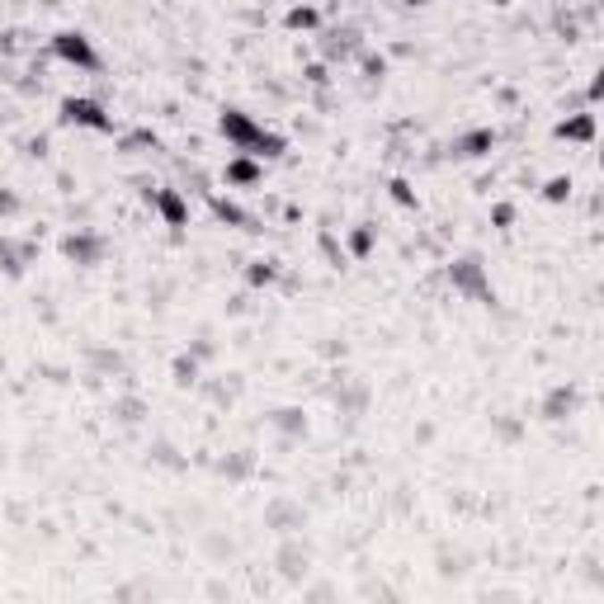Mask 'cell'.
<instances>
[{"mask_svg": "<svg viewBox=\"0 0 604 604\" xmlns=\"http://www.w3.org/2000/svg\"><path fill=\"white\" fill-rule=\"evenodd\" d=\"M264 421H270V430L283 434V449H293L302 434H307V411H302V407H274Z\"/></svg>", "mask_w": 604, "mask_h": 604, "instance_id": "13", "label": "cell"}, {"mask_svg": "<svg viewBox=\"0 0 604 604\" xmlns=\"http://www.w3.org/2000/svg\"><path fill=\"white\" fill-rule=\"evenodd\" d=\"M302 80H307V86H316V90H326V86H331V71L316 62V66H307V71H302Z\"/></svg>", "mask_w": 604, "mask_h": 604, "instance_id": "35", "label": "cell"}, {"mask_svg": "<svg viewBox=\"0 0 604 604\" xmlns=\"http://www.w3.org/2000/svg\"><path fill=\"white\" fill-rule=\"evenodd\" d=\"M20 213V194L14 189H0V217H14Z\"/></svg>", "mask_w": 604, "mask_h": 604, "instance_id": "37", "label": "cell"}, {"mask_svg": "<svg viewBox=\"0 0 604 604\" xmlns=\"http://www.w3.org/2000/svg\"><path fill=\"white\" fill-rule=\"evenodd\" d=\"M496 151V128H467L449 142V156L453 161H482Z\"/></svg>", "mask_w": 604, "mask_h": 604, "instance_id": "11", "label": "cell"}, {"mask_svg": "<svg viewBox=\"0 0 604 604\" xmlns=\"http://www.w3.org/2000/svg\"><path fill=\"white\" fill-rule=\"evenodd\" d=\"M264 529H274L279 539L283 533H302L307 529V506L293 496H270L264 500Z\"/></svg>", "mask_w": 604, "mask_h": 604, "instance_id": "7", "label": "cell"}, {"mask_svg": "<svg viewBox=\"0 0 604 604\" xmlns=\"http://www.w3.org/2000/svg\"><path fill=\"white\" fill-rule=\"evenodd\" d=\"M543 198L548 204H566V198H572V175H552L543 184Z\"/></svg>", "mask_w": 604, "mask_h": 604, "instance_id": "32", "label": "cell"}, {"mask_svg": "<svg viewBox=\"0 0 604 604\" xmlns=\"http://www.w3.org/2000/svg\"><path fill=\"white\" fill-rule=\"evenodd\" d=\"M274 566L283 581H302L312 572V543L302 539V533H283L279 548H274Z\"/></svg>", "mask_w": 604, "mask_h": 604, "instance_id": "6", "label": "cell"}, {"mask_svg": "<svg viewBox=\"0 0 604 604\" xmlns=\"http://www.w3.org/2000/svg\"><path fill=\"white\" fill-rule=\"evenodd\" d=\"M359 71H364V86L373 90V86H382V76H388V57H382V53H368V47H359Z\"/></svg>", "mask_w": 604, "mask_h": 604, "instance_id": "22", "label": "cell"}, {"mask_svg": "<svg viewBox=\"0 0 604 604\" xmlns=\"http://www.w3.org/2000/svg\"><path fill=\"white\" fill-rule=\"evenodd\" d=\"M189 355L198 359V364H204V359H213L217 355V345H213V331L204 326V331H198V340H189Z\"/></svg>", "mask_w": 604, "mask_h": 604, "instance_id": "33", "label": "cell"}, {"mask_svg": "<svg viewBox=\"0 0 604 604\" xmlns=\"http://www.w3.org/2000/svg\"><path fill=\"white\" fill-rule=\"evenodd\" d=\"M53 57L66 62V66H76V71H99V66H105V62H99V53H95V43L80 29L53 33Z\"/></svg>", "mask_w": 604, "mask_h": 604, "instance_id": "4", "label": "cell"}, {"mask_svg": "<svg viewBox=\"0 0 604 604\" xmlns=\"http://www.w3.org/2000/svg\"><path fill=\"white\" fill-rule=\"evenodd\" d=\"M552 138H558V142H581V147H591V142H595V113H591V109L566 113V119L552 128Z\"/></svg>", "mask_w": 604, "mask_h": 604, "instance_id": "16", "label": "cell"}, {"mask_svg": "<svg viewBox=\"0 0 604 604\" xmlns=\"http://www.w3.org/2000/svg\"><path fill=\"white\" fill-rule=\"evenodd\" d=\"M491 222H496L500 231H506V227L515 222V204H496V208H491Z\"/></svg>", "mask_w": 604, "mask_h": 604, "instance_id": "36", "label": "cell"}, {"mask_svg": "<svg viewBox=\"0 0 604 604\" xmlns=\"http://www.w3.org/2000/svg\"><path fill=\"white\" fill-rule=\"evenodd\" d=\"M434 562H440V576L449 581V576H463L467 572V552H458V548H440V558H434Z\"/></svg>", "mask_w": 604, "mask_h": 604, "instance_id": "28", "label": "cell"}, {"mask_svg": "<svg viewBox=\"0 0 604 604\" xmlns=\"http://www.w3.org/2000/svg\"><path fill=\"white\" fill-rule=\"evenodd\" d=\"M316 246H322V256L335 264V270H345V250L335 246V237H331V231H322V241H316Z\"/></svg>", "mask_w": 604, "mask_h": 604, "instance_id": "34", "label": "cell"}, {"mask_svg": "<svg viewBox=\"0 0 604 604\" xmlns=\"http://www.w3.org/2000/svg\"><path fill=\"white\" fill-rule=\"evenodd\" d=\"M491 430H496L506 444H519V434H524V421H519V415H496Z\"/></svg>", "mask_w": 604, "mask_h": 604, "instance_id": "31", "label": "cell"}, {"mask_svg": "<svg viewBox=\"0 0 604 604\" xmlns=\"http://www.w3.org/2000/svg\"><path fill=\"white\" fill-rule=\"evenodd\" d=\"M208 204H213V217H217V222H227V227H250V213H246V208H237L231 198L213 194Z\"/></svg>", "mask_w": 604, "mask_h": 604, "instance_id": "24", "label": "cell"}, {"mask_svg": "<svg viewBox=\"0 0 604 604\" xmlns=\"http://www.w3.org/2000/svg\"><path fill=\"white\" fill-rule=\"evenodd\" d=\"M198 548H204V558H208V562H217V566H222V562L231 558V552H237V543H231L227 533H213V529L204 533V539H198Z\"/></svg>", "mask_w": 604, "mask_h": 604, "instance_id": "25", "label": "cell"}, {"mask_svg": "<svg viewBox=\"0 0 604 604\" xmlns=\"http://www.w3.org/2000/svg\"><path fill=\"white\" fill-rule=\"evenodd\" d=\"M57 119L66 128H90V132H113V113L99 105V99H86V95H66L62 99V113Z\"/></svg>", "mask_w": 604, "mask_h": 604, "instance_id": "3", "label": "cell"}, {"mask_svg": "<svg viewBox=\"0 0 604 604\" xmlns=\"http://www.w3.org/2000/svg\"><path fill=\"white\" fill-rule=\"evenodd\" d=\"M388 194H392V204H401V208H415V204H421V198H415V189H411V180H401V175L388 180Z\"/></svg>", "mask_w": 604, "mask_h": 604, "instance_id": "30", "label": "cell"}, {"mask_svg": "<svg viewBox=\"0 0 604 604\" xmlns=\"http://www.w3.org/2000/svg\"><path fill=\"white\" fill-rule=\"evenodd\" d=\"M147 147H151V151L161 147V138H156V132H147V128H142V132H128V138L119 142L123 156H138V151H147Z\"/></svg>", "mask_w": 604, "mask_h": 604, "instance_id": "29", "label": "cell"}, {"mask_svg": "<svg viewBox=\"0 0 604 604\" xmlns=\"http://www.w3.org/2000/svg\"><path fill=\"white\" fill-rule=\"evenodd\" d=\"M576 411H581V388L576 382H552V388L543 392V401H539V421H548V425L572 421Z\"/></svg>", "mask_w": 604, "mask_h": 604, "instance_id": "8", "label": "cell"}, {"mask_svg": "<svg viewBox=\"0 0 604 604\" xmlns=\"http://www.w3.org/2000/svg\"><path fill=\"white\" fill-rule=\"evenodd\" d=\"M151 463L156 467H165V473H189V458H184V453L175 449V444H165V440H151Z\"/></svg>", "mask_w": 604, "mask_h": 604, "instance_id": "20", "label": "cell"}, {"mask_svg": "<svg viewBox=\"0 0 604 604\" xmlns=\"http://www.w3.org/2000/svg\"><path fill=\"white\" fill-rule=\"evenodd\" d=\"M0 364H5V359H0Z\"/></svg>", "mask_w": 604, "mask_h": 604, "instance_id": "41", "label": "cell"}, {"mask_svg": "<svg viewBox=\"0 0 604 604\" xmlns=\"http://www.w3.org/2000/svg\"><path fill=\"white\" fill-rule=\"evenodd\" d=\"M29 156H47V138H33L29 142Z\"/></svg>", "mask_w": 604, "mask_h": 604, "instance_id": "39", "label": "cell"}, {"mask_svg": "<svg viewBox=\"0 0 604 604\" xmlns=\"http://www.w3.org/2000/svg\"><path fill=\"white\" fill-rule=\"evenodd\" d=\"M198 373H204V364H198L189 349H184V355H175V364H171V382H175V388H198V382H204Z\"/></svg>", "mask_w": 604, "mask_h": 604, "instance_id": "21", "label": "cell"}, {"mask_svg": "<svg viewBox=\"0 0 604 604\" xmlns=\"http://www.w3.org/2000/svg\"><path fill=\"white\" fill-rule=\"evenodd\" d=\"M62 256L80 264V270H90V264H105L109 256V237H99L95 227H76V231H66L62 237Z\"/></svg>", "mask_w": 604, "mask_h": 604, "instance_id": "5", "label": "cell"}, {"mask_svg": "<svg viewBox=\"0 0 604 604\" xmlns=\"http://www.w3.org/2000/svg\"><path fill=\"white\" fill-rule=\"evenodd\" d=\"M217 473H222L227 482L256 477V449H237V453H227V458H217Z\"/></svg>", "mask_w": 604, "mask_h": 604, "instance_id": "19", "label": "cell"}, {"mask_svg": "<svg viewBox=\"0 0 604 604\" xmlns=\"http://www.w3.org/2000/svg\"><path fill=\"white\" fill-rule=\"evenodd\" d=\"M279 260H250L246 264V283L250 289H270V283H279Z\"/></svg>", "mask_w": 604, "mask_h": 604, "instance_id": "23", "label": "cell"}, {"mask_svg": "<svg viewBox=\"0 0 604 604\" xmlns=\"http://www.w3.org/2000/svg\"><path fill=\"white\" fill-rule=\"evenodd\" d=\"M373 241H378V227L373 222H359L355 231H349V256L368 260V256H373Z\"/></svg>", "mask_w": 604, "mask_h": 604, "instance_id": "27", "label": "cell"}, {"mask_svg": "<svg viewBox=\"0 0 604 604\" xmlns=\"http://www.w3.org/2000/svg\"><path fill=\"white\" fill-rule=\"evenodd\" d=\"M264 180V161L246 156V151H237V156L227 161V184H241V189H250V184Z\"/></svg>", "mask_w": 604, "mask_h": 604, "instance_id": "18", "label": "cell"}, {"mask_svg": "<svg viewBox=\"0 0 604 604\" xmlns=\"http://www.w3.org/2000/svg\"><path fill=\"white\" fill-rule=\"evenodd\" d=\"M33 256H38V246L33 241H14V237H0V270H5L10 279H20L29 264H33Z\"/></svg>", "mask_w": 604, "mask_h": 604, "instance_id": "14", "label": "cell"}, {"mask_svg": "<svg viewBox=\"0 0 604 604\" xmlns=\"http://www.w3.org/2000/svg\"><path fill=\"white\" fill-rule=\"evenodd\" d=\"M491 5H510V0H491Z\"/></svg>", "mask_w": 604, "mask_h": 604, "instance_id": "40", "label": "cell"}, {"mask_svg": "<svg viewBox=\"0 0 604 604\" xmlns=\"http://www.w3.org/2000/svg\"><path fill=\"white\" fill-rule=\"evenodd\" d=\"M217 132L227 138L231 151H246V156H256V161H279L283 151H289V142H283L279 132L256 123L246 109H222L217 113Z\"/></svg>", "mask_w": 604, "mask_h": 604, "instance_id": "1", "label": "cell"}, {"mask_svg": "<svg viewBox=\"0 0 604 604\" xmlns=\"http://www.w3.org/2000/svg\"><path fill=\"white\" fill-rule=\"evenodd\" d=\"M246 307H250V298H246V293H237V298H231V302H227V316H241Z\"/></svg>", "mask_w": 604, "mask_h": 604, "instance_id": "38", "label": "cell"}, {"mask_svg": "<svg viewBox=\"0 0 604 604\" xmlns=\"http://www.w3.org/2000/svg\"><path fill=\"white\" fill-rule=\"evenodd\" d=\"M147 204L161 213V222L165 227H184L189 222V198H184V189H147Z\"/></svg>", "mask_w": 604, "mask_h": 604, "instance_id": "12", "label": "cell"}, {"mask_svg": "<svg viewBox=\"0 0 604 604\" xmlns=\"http://www.w3.org/2000/svg\"><path fill=\"white\" fill-rule=\"evenodd\" d=\"M86 364H90V382L128 373V359L119 355V349H109V345H86Z\"/></svg>", "mask_w": 604, "mask_h": 604, "instance_id": "15", "label": "cell"}, {"mask_svg": "<svg viewBox=\"0 0 604 604\" xmlns=\"http://www.w3.org/2000/svg\"><path fill=\"white\" fill-rule=\"evenodd\" d=\"M331 401H335V411H340V415L359 421V415L368 411V401H373V388H368L364 378H345V373H340V388L331 392Z\"/></svg>", "mask_w": 604, "mask_h": 604, "instance_id": "10", "label": "cell"}, {"mask_svg": "<svg viewBox=\"0 0 604 604\" xmlns=\"http://www.w3.org/2000/svg\"><path fill=\"white\" fill-rule=\"evenodd\" d=\"M449 289L467 298V302H482V307H491L496 302V289H491V274H486V260L482 256H458L449 260Z\"/></svg>", "mask_w": 604, "mask_h": 604, "instance_id": "2", "label": "cell"}, {"mask_svg": "<svg viewBox=\"0 0 604 604\" xmlns=\"http://www.w3.org/2000/svg\"><path fill=\"white\" fill-rule=\"evenodd\" d=\"M109 415L119 425H142L147 415H151V407H147L142 392H119V397H113V407H109Z\"/></svg>", "mask_w": 604, "mask_h": 604, "instance_id": "17", "label": "cell"}, {"mask_svg": "<svg viewBox=\"0 0 604 604\" xmlns=\"http://www.w3.org/2000/svg\"><path fill=\"white\" fill-rule=\"evenodd\" d=\"M283 24H289L293 33H312V29H322V10L316 5H293L289 14H283Z\"/></svg>", "mask_w": 604, "mask_h": 604, "instance_id": "26", "label": "cell"}, {"mask_svg": "<svg viewBox=\"0 0 604 604\" xmlns=\"http://www.w3.org/2000/svg\"><path fill=\"white\" fill-rule=\"evenodd\" d=\"M359 47H364V33L355 24H331L322 29V57L326 62H349V57H359Z\"/></svg>", "mask_w": 604, "mask_h": 604, "instance_id": "9", "label": "cell"}]
</instances>
